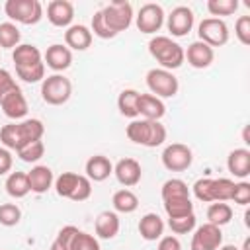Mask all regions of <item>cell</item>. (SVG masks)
I'll return each mask as SVG.
<instances>
[{
    "instance_id": "obj_1",
    "label": "cell",
    "mask_w": 250,
    "mask_h": 250,
    "mask_svg": "<svg viewBox=\"0 0 250 250\" xmlns=\"http://www.w3.org/2000/svg\"><path fill=\"white\" fill-rule=\"evenodd\" d=\"M45 133V125L39 119H23L20 123H8L0 129V141L4 145V148L8 150H20L21 146L33 143V141H41Z\"/></svg>"
},
{
    "instance_id": "obj_2",
    "label": "cell",
    "mask_w": 250,
    "mask_h": 250,
    "mask_svg": "<svg viewBox=\"0 0 250 250\" xmlns=\"http://www.w3.org/2000/svg\"><path fill=\"white\" fill-rule=\"evenodd\" d=\"M125 135L129 141H133L135 145L141 146H160L166 141V127L160 121H150V119H133L127 129Z\"/></svg>"
},
{
    "instance_id": "obj_3",
    "label": "cell",
    "mask_w": 250,
    "mask_h": 250,
    "mask_svg": "<svg viewBox=\"0 0 250 250\" xmlns=\"http://www.w3.org/2000/svg\"><path fill=\"white\" fill-rule=\"evenodd\" d=\"M148 53L150 57L164 68V70H174L184 64V49L180 43L172 41L166 35H156L148 41Z\"/></svg>"
},
{
    "instance_id": "obj_4",
    "label": "cell",
    "mask_w": 250,
    "mask_h": 250,
    "mask_svg": "<svg viewBox=\"0 0 250 250\" xmlns=\"http://www.w3.org/2000/svg\"><path fill=\"white\" fill-rule=\"evenodd\" d=\"M234 191V182L229 178H199L193 184V195L203 203L230 201Z\"/></svg>"
},
{
    "instance_id": "obj_5",
    "label": "cell",
    "mask_w": 250,
    "mask_h": 250,
    "mask_svg": "<svg viewBox=\"0 0 250 250\" xmlns=\"http://www.w3.org/2000/svg\"><path fill=\"white\" fill-rule=\"evenodd\" d=\"M55 189L61 197H66L70 201H86L92 195V182L74 172H62L55 180Z\"/></svg>"
},
{
    "instance_id": "obj_6",
    "label": "cell",
    "mask_w": 250,
    "mask_h": 250,
    "mask_svg": "<svg viewBox=\"0 0 250 250\" xmlns=\"http://www.w3.org/2000/svg\"><path fill=\"white\" fill-rule=\"evenodd\" d=\"M4 12L12 21L23 25H35L43 18V6L39 0H6Z\"/></svg>"
},
{
    "instance_id": "obj_7",
    "label": "cell",
    "mask_w": 250,
    "mask_h": 250,
    "mask_svg": "<svg viewBox=\"0 0 250 250\" xmlns=\"http://www.w3.org/2000/svg\"><path fill=\"white\" fill-rule=\"evenodd\" d=\"M102 16H104V21L105 25L117 35L125 29H129V25L133 23V6L127 2V0H115V2H109L107 6H104L102 10Z\"/></svg>"
},
{
    "instance_id": "obj_8",
    "label": "cell",
    "mask_w": 250,
    "mask_h": 250,
    "mask_svg": "<svg viewBox=\"0 0 250 250\" xmlns=\"http://www.w3.org/2000/svg\"><path fill=\"white\" fill-rule=\"evenodd\" d=\"M72 84L62 74H51L41 82V98L49 105H62L70 100Z\"/></svg>"
},
{
    "instance_id": "obj_9",
    "label": "cell",
    "mask_w": 250,
    "mask_h": 250,
    "mask_svg": "<svg viewBox=\"0 0 250 250\" xmlns=\"http://www.w3.org/2000/svg\"><path fill=\"white\" fill-rule=\"evenodd\" d=\"M146 86L150 90L152 96L156 98H174L180 90V82L178 78L164 68H150L146 72Z\"/></svg>"
},
{
    "instance_id": "obj_10",
    "label": "cell",
    "mask_w": 250,
    "mask_h": 250,
    "mask_svg": "<svg viewBox=\"0 0 250 250\" xmlns=\"http://www.w3.org/2000/svg\"><path fill=\"white\" fill-rule=\"evenodd\" d=\"M199 41L213 47H223L229 41V25L221 18H205L197 25Z\"/></svg>"
},
{
    "instance_id": "obj_11",
    "label": "cell",
    "mask_w": 250,
    "mask_h": 250,
    "mask_svg": "<svg viewBox=\"0 0 250 250\" xmlns=\"http://www.w3.org/2000/svg\"><path fill=\"white\" fill-rule=\"evenodd\" d=\"M164 10L160 4H154V2H148V4H143L139 14L135 16V23H137V29L141 33H146V35H152L156 31H160V27L164 25Z\"/></svg>"
},
{
    "instance_id": "obj_12",
    "label": "cell",
    "mask_w": 250,
    "mask_h": 250,
    "mask_svg": "<svg viewBox=\"0 0 250 250\" xmlns=\"http://www.w3.org/2000/svg\"><path fill=\"white\" fill-rule=\"evenodd\" d=\"M191 162H193V152L188 145L172 143L162 150V164L170 172H184L191 166Z\"/></svg>"
},
{
    "instance_id": "obj_13",
    "label": "cell",
    "mask_w": 250,
    "mask_h": 250,
    "mask_svg": "<svg viewBox=\"0 0 250 250\" xmlns=\"http://www.w3.org/2000/svg\"><path fill=\"white\" fill-rule=\"evenodd\" d=\"M223 246V232L221 227H215L211 223H205L195 229L191 236V246L189 250H219Z\"/></svg>"
},
{
    "instance_id": "obj_14",
    "label": "cell",
    "mask_w": 250,
    "mask_h": 250,
    "mask_svg": "<svg viewBox=\"0 0 250 250\" xmlns=\"http://www.w3.org/2000/svg\"><path fill=\"white\" fill-rule=\"evenodd\" d=\"M193 21H195L193 10L188 8V6H176V8L168 14V18H166L168 31H170L174 37H186V35L191 31Z\"/></svg>"
},
{
    "instance_id": "obj_15",
    "label": "cell",
    "mask_w": 250,
    "mask_h": 250,
    "mask_svg": "<svg viewBox=\"0 0 250 250\" xmlns=\"http://www.w3.org/2000/svg\"><path fill=\"white\" fill-rule=\"evenodd\" d=\"M0 107H2L4 115L10 117V119H14V121L23 119V117L27 115V109H29V107H27V100H25V96H23V92H21L20 86L14 88L12 92H8V94L0 100Z\"/></svg>"
},
{
    "instance_id": "obj_16",
    "label": "cell",
    "mask_w": 250,
    "mask_h": 250,
    "mask_svg": "<svg viewBox=\"0 0 250 250\" xmlns=\"http://www.w3.org/2000/svg\"><path fill=\"white\" fill-rule=\"evenodd\" d=\"M113 174L117 178V182L125 188H133L141 182L143 178V168L135 158H121L115 166H113Z\"/></svg>"
},
{
    "instance_id": "obj_17",
    "label": "cell",
    "mask_w": 250,
    "mask_h": 250,
    "mask_svg": "<svg viewBox=\"0 0 250 250\" xmlns=\"http://www.w3.org/2000/svg\"><path fill=\"white\" fill-rule=\"evenodd\" d=\"M47 20L55 27H70L74 20V6L68 0H51L47 4Z\"/></svg>"
},
{
    "instance_id": "obj_18",
    "label": "cell",
    "mask_w": 250,
    "mask_h": 250,
    "mask_svg": "<svg viewBox=\"0 0 250 250\" xmlns=\"http://www.w3.org/2000/svg\"><path fill=\"white\" fill-rule=\"evenodd\" d=\"M184 59L193 68H207V66H211V62L215 59V51L209 45H205L203 41H193L184 51Z\"/></svg>"
},
{
    "instance_id": "obj_19",
    "label": "cell",
    "mask_w": 250,
    "mask_h": 250,
    "mask_svg": "<svg viewBox=\"0 0 250 250\" xmlns=\"http://www.w3.org/2000/svg\"><path fill=\"white\" fill-rule=\"evenodd\" d=\"M43 61H45V64H47L51 70H55V74H59V72L66 70V68L72 64V53H70V49H68L66 45L55 43V45L47 47Z\"/></svg>"
},
{
    "instance_id": "obj_20",
    "label": "cell",
    "mask_w": 250,
    "mask_h": 250,
    "mask_svg": "<svg viewBox=\"0 0 250 250\" xmlns=\"http://www.w3.org/2000/svg\"><path fill=\"white\" fill-rule=\"evenodd\" d=\"M137 111L141 119H150V121H160L166 113V105L160 98L152 94H141L137 102Z\"/></svg>"
},
{
    "instance_id": "obj_21",
    "label": "cell",
    "mask_w": 250,
    "mask_h": 250,
    "mask_svg": "<svg viewBox=\"0 0 250 250\" xmlns=\"http://www.w3.org/2000/svg\"><path fill=\"white\" fill-rule=\"evenodd\" d=\"M227 168L234 178L246 180L250 176V150L248 148L230 150L227 156Z\"/></svg>"
},
{
    "instance_id": "obj_22",
    "label": "cell",
    "mask_w": 250,
    "mask_h": 250,
    "mask_svg": "<svg viewBox=\"0 0 250 250\" xmlns=\"http://www.w3.org/2000/svg\"><path fill=\"white\" fill-rule=\"evenodd\" d=\"M92 39H94V35L90 31V27H86L82 23L70 25L64 31V43L68 49H74V51H86L92 45Z\"/></svg>"
},
{
    "instance_id": "obj_23",
    "label": "cell",
    "mask_w": 250,
    "mask_h": 250,
    "mask_svg": "<svg viewBox=\"0 0 250 250\" xmlns=\"http://www.w3.org/2000/svg\"><path fill=\"white\" fill-rule=\"evenodd\" d=\"M12 61H14L16 68H31V66L43 62V55L35 45L20 43L12 53Z\"/></svg>"
},
{
    "instance_id": "obj_24",
    "label": "cell",
    "mask_w": 250,
    "mask_h": 250,
    "mask_svg": "<svg viewBox=\"0 0 250 250\" xmlns=\"http://www.w3.org/2000/svg\"><path fill=\"white\" fill-rule=\"evenodd\" d=\"M27 182H29V189L33 193H45L51 189L55 176H53V170L49 166L37 164L27 172Z\"/></svg>"
},
{
    "instance_id": "obj_25",
    "label": "cell",
    "mask_w": 250,
    "mask_h": 250,
    "mask_svg": "<svg viewBox=\"0 0 250 250\" xmlns=\"http://www.w3.org/2000/svg\"><path fill=\"white\" fill-rule=\"evenodd\" d=\"M113 174V164L107 156L96 154L86 160V178L92 182H104Z\"/></svg>"
},
{
    "instance_id": "obj_26",
    "label": "cell",
    "mask_w": 250,
    "mask_h": 250,
    "mask_svg": "<svg viewBox=\"0 0 250 250\" xmlns=\"http://www.w3.org/2000/svg\"><path fill=\"white\" fill-rule=\"evenodd\" d=\"M139 234L148 242L160 240L164 234V221L160 219V215H156V213L143 215L139 221Z\"/></svg>"
},
{
    "instance_id": "obj_27",
    "label": "cell",
    "mask_w": 250,
    "mask_h": 250,
    "mask_svg": "<svg viewBox=\"0 0 250 250\" xmlns=\"http://www.w3.org/2000/svg\"><path fill=\"white\" fill-rule=\"evenodd\" d=\"M119 227H121V223H119V217L115 211H102L96 219V234L104 240L115 238L119 232Z\"/></svg>"
},
{
    "instance_id": "obj_28",
    "label": "cell",
    "mask_w": 250,
    "mask_h": 250,
    "mask_svg": "<svg viewBox=\"0 0 250 250\" xmlns=\"http://www.w3.org/2000/svg\"><path fill=\"white\" fill-rule=\"evenodd\" d=\"M4 188H6L8 195L14 197V199H21V197H25V195L31 191L25 172H10L8 178H6Z\"/></svg>"
},
{
    "instance_id": "obj_29",
    "label": "cell",
    "mask_w": 250,
    "mask_h": 250,
    "mask_svg": "<svg viewBox=\"0 0 250 250\" xmlns=\"http://www.w3.org/2000/svg\"><path fill=\"white\" fill-rule=\"evenodd\" d=\"M139 96L141 92L133 90V88H125L119 98H117V109L121 115L129 117V119H137L139 117V111H137V102H139Z\"/></svg>"
},
{
    "instance_id": "obj_30",
    "label": "cell",
    "mask_w": 250,
    "mask_h": 250,
    "mask_svg": "<svg viewBox=\"0 0 250 250\" xmlns=\"http://www.w3.org/2000/svg\"><path fill=\"white\" fill-rule=\"evenodd\" d=\"M111 203H113V209H115V213H133V211H137V207H139V197L131 191V189H117L115 193H113V197H111Z\"/></svg>"
},
{
    "instance_id": "obj_31",
    "label": "cell",
    "mask_w": 250,
    "mask_h": 250,
    "mask_svg": "<svg viewBox=\"0 0 250 250\" xmlns=\"http://www.w3.org/2000/svg\"><path fill=\"white\" fill-rule=\"evenodd\" d=\"M164 211H166L168 219L186 217V215L193 213V203H191L189 195H184V197H170V199H164Z\"/></svg>"
},
{
    "instance_id": "obj_32",
    "label": "cell",
    "mask_w": 250,
    "mask_h": 250,
    "mask_svg": "<svg viewBox=\"0 0 250 250\" xmlns=\"http://www.w3.org/2000/svg\"><path fill=\"white\" fill-rule=\"evenodd\" d=\"M232 219V207L225 201H213L207 207V223L215 225V227H223L227 223H230Z\"/></svg>"
},
{
    "instance_id": "obj_33",
    "label": "cell",
    "mask_w": 250,
    "mask_h": 250,
    "mask_svg": "<svg viewBox=\"0 0 250 250\" xmlns=\"http://www.w3.org/2000/svg\"><path fill=\"white\" fill-rule=\"evenodd\" d=\"M20 39H21V33L16 23L12 21L0 23V47L2 49H16L20 45Z\"/></svg>"
},
{
    "instance_id": "obj_34",
    "label": "cell",
    "mask_w": 250,
    "mask_h": 250,
    "mask_svg": "<svg viewBox=\"0 0 250 250\" xmlns=\"http://www.w3.org/2000/svg\"><path fill=\"white\" fill-rule=\"evenodd\" d=\"M160 195H162V201L164 199H170V197H184V195H189V188L184 180L180 178H170L162 184V189H160Z\"/></svg>"
},
{
    "instance_id": "obj_35",
    "label": "cell",
    "mask_w": 250,
    "mask_h": 250,
    "mask_svg": "<svg viewBox=\"0 0 250 250\" xmlns=\"http://www.w3.org/2000/svg\"><path fill=\"white\" fill-rule=\"evenodd\" d=\"M211 16H232L238 10V0H207Z\"/></svg>"
},
{
    "instance_id": "obj_36",
    "label": "cell",
    "mask_w": 250,
    "mask_h": 250,
    "mask_svg": "<svg viewBox=\"0 0 250 250\" xmlns=\"http://www.w3.org/2000/svg\"><path fill=\"white\" fill-rule=\"evenodd\" d=\"M43 154H45V145H43V141H33V143H29V145H25V146H21V148L18 150V156H20L23 162H27V164L37 162L39 158H43Z\"/></svg>"
},
{
    "instance_id": "obj_37",
    "label": "cell",
    "mask_w": 250,
    "mask_h": 250,
    "mask_svg": "<svg viewBox=\"0 0 250 250\" xmlns=\"http://www.w3.org/2000/svg\"><path fill=\"white\" fill-rule=\"evenodd\" d=\"M70 250H102V248H100V242L94 234L78 230L70 242Z\"/></svg>"
},
{
    "instance_id": "obj_38",
    "label": "cell",
    "mask_w": 250,
    "mask_h": 250,
    "mask_svg": "<svg viewBox=\"0 0 250 250\" xmlns=\"http://www.w3.org/2000/svg\"><path fill=\"white\" fill-rule=\"evenodd\" d=\"M21 219V209L16 203H2L0 205V225L16 227Z\"/></svg>"
},
{
    "instance_id": "obj_39",
    "label": "cell",
    "mask_w": 250,
    "mask_h": 250,
    "mask_svg": "<svg viewBox=\"0 0 250 250\" xmlns=\"http://www.w3.org/2000/svg\"><path fill=\"white\" fill-rule=\"evenodd\" d=\"M195 223H197L195 213H189V215L178 217V219H168V227L176 234H188V232H191L195 229Z\"/></svg>"
},
{
    "instance_id": "obj_40",
    "label": "cell",
    "mask_w": 250,
    "mask_h": 250,
    "mask_svg": "<svg viewBox=\"0 0 250 250\" xmlns=\"http://www.w3.org/2000/svg\"><path fill=\"white\" fill-rule=\"evenodd\" d=\"M16 74L20 80L27 82V84H33V82H43L45 78V62L41 64H35L31 68H16Z\"/></svg>"
},
{
    "instance_id": "obj_41",
    "label": "cell",
    "mask_w": 250,
    "mask_h": 250,
    "mask_svg": "<svg viewBox=\"0 0 250 250\" xmlns=\"http://www.w3.org/2000/svg\"><path fill=\"white\" fill-rule=\"evenodd\" d=\"M90 31H92V35H96V37H100V39H113L115 37V33L105 25V21H104V16H102V12L98 10L94 16H92V25H90Z\"/></svg>"
},
{
    "instance_id": "obj_42",
    "label": "cell",
    "mask_w": 250,
    "mask_h": 250,
    "mask_svg": "<svg viewBox=\"0 0 250 250\" xmlns=\"http://www.w3.org/2000/svg\"><path fill=\"white\" fill-rule=\"evenodd\" d=\"M234 35L242 45H250V16H240L234 23Z\"/></svg>"
},
{
    "instance_id": "obj_43",
    "label": "cell",
    "mask_w": 250,
    "mask_h": 250,
    "mask_svg": "<svg viewBox=\"0 0 250 250\" xmlns=\"http://www.w3.org/2000/svg\"><path fill=\"white\" fill-rule=\"evenodd\" d=\"M236 205L246 207L250 203V184L246 180H240L238 184H234V191H232V199Z\"/></svg>"
},
{
    "instance_id": "obj_44",
    "label": "cell",
    "mask_w": 250,
    "mask_h": 250,
    "mask_svg": "<svg viewBox=\"0 0 250 250\" xmlns=\"http://www.w3.org/2000/svg\"><path fill=\"white\" fill-rule=\"evenodd\" d=\"M14 88H18V84H16L14 76H12L6 68H0V100H2L8 92H12Z\"/></svg>"
},
{
    "instance_id": "obj_45",
    "label": "cell",
    "mask_w": 250,
    "mask_h": 250,
    "mask_svg": "<svg viewBox=\"0 0 250 250\" xmlns=\"http://www.w3.org/2000/svg\"><path fill=\"white\" fill-rule=\"evenodd\" d=\"M12 164H14V156H12V152H10L8 148L0 146V176L8 174V172L12 170Z\"/></svg>"
},
{
    "instance_id": "obj_46",
    "label": "cell",
    "mask_w": 250,
    "mask_h": 250,
    "mask_svg": "<svg viewBox=\"0 0 250 250\" xmlns=\"http://www.w3.org/2000/svg\"><path fill=\"white\" fill-rule=\"evenodd\" d=\"M156 250H182V244L176 236H162L158 240V246Z\"/></svg>"
},
{
    "instance_id": "obj_47",
    "label": "cell",
    "mask_w": 250,
    "mask_h": 250,
    "mask_svg": "<svg viewBox=\"0 0 250 250\" xmlns=\"http://www.w3.org/2000/svg\"><path fill=\"white\" fill-rule=\"evenodd\" d=\"M244 225L250 229V209H246V213H244Z\"/></svg>"
},
{
    "instance_id": "obj_48",
    "label": "cell",
    "mask_w": 250,
    "mask_h": 250,
    "mask_svg": "<svg viewBox=\"0 0 250 250\" xmlns=\"http://www.w3.org/2000/svg\"><path fill=\"white\" fill-rule=\"evenodd\" d=\"M219 250H240V248H236L234 244H225V246H219Z\"/></svg>"
},
{
    "instance_id": "obj_49",
    "label": "cell",
    "mask_w": 250,
    "mask_h": 250,
    "mask_svg": "<svg viewBox=\"0 0 250 250\" xmlns=\"http://www.w3.org/2000/svg\"><path fill=\"white\" fill-rule=\"evenodd\" d=\"M242 250H250V238H244V244H242Z\"/></svg>"
},
{
    "instance_id": "obj_50",
    "label": "cell",
    "mask_w": 250,
    "mask_h": 250,
    "mask_svg": "<svg viewBox=\"0 0 250 250\" xmlns=\"http://www.w3.org/2000/svg\"><path fill=\"white\" fill-rule=\"evenodd\" d=\"M49 250H61V248H59L57 244H51V248H49Z\"/></svg>"
}]
</instances>
